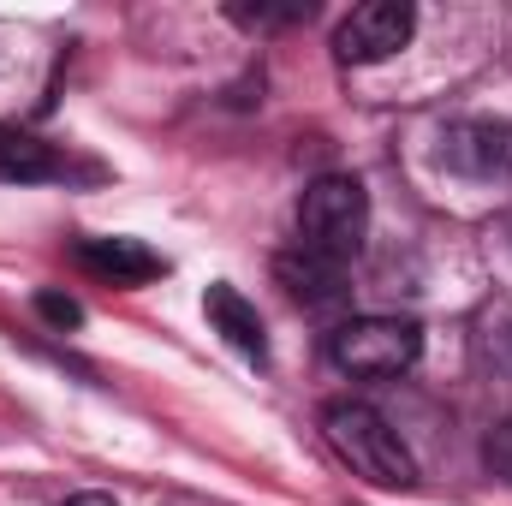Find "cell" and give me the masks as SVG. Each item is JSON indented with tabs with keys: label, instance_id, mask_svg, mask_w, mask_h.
I'll list each match as a JSON object with an SVG mask.
<instances>
[{
	"label": "cell",
	"instance_id": "30bf717a",
	"mask_svg": "<svg viewBox=\"0 0 512 506\" xmlns=\"http://www.w3.org/2000/svg\"><path fill=\"white\" fill-rule=\"evenodd\" d=\"M483 471H489L495 483H507V489H512V417H507V423H495V429L483 435Z\"/></svg>",
	"mask_w": 512,
	"mask_h": 506
},
{
	"label": "cell",
	"instance_id": "5b68a950",
	"mask_svg": "<svg viewBox=\"0 0 512 506\" xmlns=\"http://www.w3.org/2000/svg\"><path fill=\"white\" fill-rule=\"evenodd\" d=\"M441 167L471 179V185H495L512 173V120H453L441 126Z\"/></svg>",
	"mask_w": 512,
	"mask_h": 506
},
{
	"label": "cell",
	"instance_id": "ba28073f",
	"mask_svg": "<svg viewBox=\"0 0 512 506\" xmlns=\"http://www.w3.org/2000/svg\"><path fill=\"white\" fill-rule=\"evenodd\" d=\"M78 262L90 268V274H102V280H114V286H143V280H155L167 262L149 251V245H137V239H84L78 245Z\"/></svg>",
	"mask_w": 512,
	"mask_h": 506
},
{
	"label": "cell",
	"instance_id": "4fadbf2b",
	"mask_svg": "<svg viewBox=\"0 0 512 506\" xmlns=\"http://www.w3.org/2000/svg\"><path fill=\"white\" fill-rule=\"evenodd\" d=\"M66 506H120V501H114V495H96V489H90V495H72Z\"/></svg>",
	"mask_w": 512,
	"mask_h": 506
},
{
	"label": "cell",
	"instance_id": "277c9868",
	"mask_svg": "<svg viewBox=\"0 0 512 506\" xmlns=\"http://www.w3.org/2000/svg\"><path fill=\"white\" fill-rule=\"evenodd\" d=\"M411 36H417V6L411 0H364L340 18L334 54H340V66H376V60H393Z\"/></svg>",
	"mask_w": 512,
	"mask_h": 506
},
{
	"label": "cell",
	"instance_id": "6da1fadb",
	"mask_svg": "<svg viewBox=\"0 0 512 506\" xmlns=\"http://www.w3.org/2000/svg\"><path fill=\"white\" fill-rule=\"evenodd\" d=\"M322 435H328V447H334L358 477H370L376 489H411V483H417L411 447L399 441V429L387 423L376 405H364V399H334V405L322 411Z\"/></svg>",
	"mask_w": 512,
	"mask_h": 506
},
{
	"label": "cell",
	"instance_id": "52a82bcc",
	"mask_svg": "<svg viewBox=\"0 0 512 506\" xmlns=\"http://www.w3.org/2000/svg\"><path fill=\"white\" fill-rule=\"evenodd\" d=\"M203 310H209L215 334H221V340H227L239 358H251L256 370L268 364V334H262V316H256V304L239 292V286L215 280V286H209V298H203Z\"/></svg>",
	"mask_w": 512,
	"mask_h": 506
},
{
	"label": "cell",
	"instance_id": "3957f363",
	"mask_svg": "<svg viewBox=\"0 0 512 506\" xmlns=\"http://www.w3.org/2000/svg\"><path fill=\"white\" fill-rule=\"evenodd\" d=\"M417 352H423V334L405 316H352L328 334V364L358 381L399 376V370L417 364Z\"/></svg>",
	"mask_w": 512,
	"mask_h": 506
},
{
	"label": "cell",
	"instance_id": "7a4b0ae2",
	"mask_svg": "<svg viewBox=\"0 0 512 506\" xmlns=\"http://www.w3.org/2000/svg\"><path fill=\"white\" fill-rule=\"evenodd\" d=\"M370 233V191L352 173H322L298 203V245L328 262H352Z\"/></svg>",
	"mask_w": 512,
	"mask_h": 506
},
{
	"label": "cell",
	"instance_id": "8fae6325",
	"mask_svg": "<svg viewBox=\"0 0 512 506\" xmlns=\"http://www.w3.org/2000/svg\"><path fill=\"white\" fill-rule=\"evenodd\" d=\"M36 316H42V322H54L60 334L84 322V310H78V298H66V292H36Z\"/></svg>",
	"mask_w": 512,
	"mask_h": 506
},
{
	"label": "cell",
	"instance_id": "8992f818",
	"mask_svg": "<svg viewBox=\"0 0 512 506\" xmlns=\"http://www.w3.org/2000/svg\"><path fill=\"white\" fill-rule=\"evenodd\" d=\"M274 280H280L286 298L304 304V310H340V304H346V262H328V256L304 251V245L274 256Z\"/></svg>",
	"mask_w": 512,
	"mask_h": 506
},
{
	"label": "cell",
	"instance_id": "9c48e42d",
	"mask_svg": "<svg viewBox=\"0 0 512 506\" xmlns=\"http://www.w3.org/2000/svg\"><path fill=\"white\" fill-rule=\"evenodd\" d=\"M66 161L54 155V143L30 137L18 126H0V179L6 185H42V179H60Z\"/></svg>",
	"mask_w": 512,
	"mask_h": 506
},
{
	"label": "cell",
	"instance_id": "7c38bea8",
	"mask_svg": "<svg viewBox=\"0 0 512 506\" xmlns=\"http://www.w3.org/2000/svg\"><path fill=\"white\" fill-rule=\"evenodd\" d=\"M233 18H245V24H292V18H310V6H239Z\"/></svg>",
	"mask_w": 512,
	"mask_h": 506
}]
</instances>
